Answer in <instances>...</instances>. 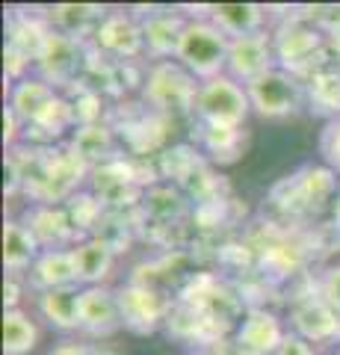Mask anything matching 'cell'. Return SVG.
Instances as JSON below:
<instances>
[{
  "label": "cell",
  "mask_w": 340,
  "mask_h": 355,
  "mask_svg": "<svg viewBox=\"0 0 340 355\" xmlns=\"http://www.w3.org/2000/svg\"><path fill=\"white\" fill-rule=\"evenodd\" d=\"M272 44H276L278 69L302 77V80H308L323 65L334 62L325 33L316 27L314 18H305V15L284 18L281 24L272 30Z\"/></svg>",
  "instance_id": "6da1fadb"
},
{
  "label": "cell",
  "mask_w": 340,
  "mask_h": 355,
  "mask_svg": "<svg viewBox=\"0 0 340 355\" xmlns=\"http://www.w3.org/2000/svg\"><path fill=\"white\" fill-rule=\"evenodd\" d=\"M228 48H231V39H228L211 18L207 15L193 18L190 15V24H186L184 36H181L178 57L175 60H178L199 83H204V80H213V77L225 74Z\"/></svg>",
  "instance_id": "7a4b0ae2"
},
{
  "label": "cell",
  "mask_w": 340,
  "mask_h": 355,
  "mask_svg": "<svg viewBox=\"0 0 340 355\" xmlns=\"http://www.w3.org/2000/svg\"><path fill=\"white\" fill-rule=\"evenodd\" d=\"M199 80L184 69L178 60L148 62L145 83H142V98L157 113H193L195 95H199Z\"/></svg>",
  "instance_id": "3957f363"
},
{
  "label": "cell",
  "mask_w": 340,
  "mask_h": 355,
  "mask_svg": "<svg viewBox=\"0 0 340 355\" xmlns=\"http://www.w3.org/2000/svg\"><path fill=\"white\" fill-rule=\"evenodd\" d=\"M195 125H211V128H243L246 119L251 116V101L243 83L234 77L219 74L213 80H204L195 95Z\"/></svg>",
  "instance_id": "277c9868"
},
{
  "label": "cell",
  "mask_w": 340,
  "mask_h": 355,
  "mask_svg": "<svg viewBox=\"0 0 340 355\" xmlns=\"http://www.w3.org/2000/svg\"><path fill=\"white\" fill-rule=\"evenodd\" d=\"M251 113H258L260 119H293L302 110H308V98H305V80L284 69H272L267 74H260L258 80H251L246 86Z\"/></svg>",
  "instance_id": "5b68a950"
},
{
  "label": "cell",
  "mask_w": 340,
  "mask_h": 355,
  "mask_svg": "<svg viewBox=\"0 0 340 355\" xmlns=\"http://www.w3.org/2000/svg\"><path fill=\"white\" fill-rule=\"evenodd\" d=\"M278 190H287V196L278 198V205L287 214H323L334 207V198L340 193V175L328 169L325 163L320 166H305L287 181L278 184Z\"/></svg>",
  "instance_id": "8992f818"
},
{
  "label": "cell",
  "mask_w": 340,
  "mask_h": 355,
  "mask_svg": "<svg viewBox=\"0 0 340 355\" xmlns=\"http://www.w3.org/2000/svg\"><path fill=\"white\" fill-rule=\"evenodd\" d=\"M86 60H89V44L51 30V36L42 44L36 62H33V74L51 83L57 92H62V89L80 83L86 65H89Z\"/></svg>",
  "instance_id": "52a82bcc"
},
{
  "label": "cell",
  "mask_w": 340,
  "mask_h": 355,
  "mask_svg": "<svg viewBox=\"0 0 340 355\" xmlns=\"http://www.w3.org/2000/svg\"><path fill=\"white\" fill-rule=\"evenodd\" d=\"M116 293H118V308H122V323L134 335H151V331H157L160 326L169 323V317L175 311L172 299L151 284L130 282V284L116 287Z\"/></svg>",
  "instance_id": "ba28073f"
},
{
  "label": "cell",
  "mask_w": 340,
  "mask_h": 355,
  "mask_svg": "<svg viewBox=\"0 0 340 355\" xmlns=\"http://www.w3.org/2000/svg\"><path fill=\"white\" fill-rule=\"evenodd\" d=\"M287 329L314 347H337L340 343V311L316 291L290 302Z\"/></svg>",
  "instance_id": "9c48e42d"
},
{
  "label": "cell",
  "mask_w": 340,
  "mask_h": 355,
  "mask_svg": "<svg viewBox=\"0 0 340 355\" xmlns=\"http://www.w3.org/2000/svg\"><path fill=\"white\" fill-rule=\"evenodd\" d=\"M101 57L113 62H136L145 57V36H142V21L130 12H118L113 9L104 24L98 27L95 39L89 42Z\"/></svg>",
  "instance_id": "30bf717a"
},
{
  "label": "cell",
  "mask_w": 340,
  "mask_h": 355,
  "mask_svg": "<svg viewBox=\"0 0 340 355\" xmlns=\"http://www.w3.org/2000/svg\"><path fill=\"white\" fill-rule=\"evenodd\" d=\"M78 317H80V335L86 338H113L122 331V308H118V293L109 284H95V287H80V302H78Z\"/></svg>",
  "instance_id": "8fae6325"
},
{
  "label": "cell",
  "mask_w": 340,
  "mask_h": 355,
  "mask_svg": "<svg viewBox=\"0 0 340 355\" xmlns=\"http://www.w3.org/2000/svg\"><path fill=\"white\" fill-rule=\"evenodd\" d=\"M276 65H278V60H276V44H272V30H263V33L243 36V39H231L225 74L234 77L237 83L249 86L251 80H258L260 74L272 71Z\"/></svg>",
  "instance_id": "7c38bea8"
},
{
  "label": "cell",
  "mask_w": 340,
  "mask_h": 355,
  "mask_svg": "<svg viewBox=\"0 0 340 355\" xmlns=\"http://www.w3.org/2000/svg\"><path fill=\"white\" fill-rule=\"evenodd\" d=\"M24 225L30 228V234L36 237V243L45 249H74L83 240L80 231L74 228L71 214L65 205H42L33 202L24 210Z\"/></svg>",
  "instance_id": "4fadbf2b"
},
{
  "label": "cell",
  "mask_w": 340,
  "mask_h": 355,
  "mask_svg": "<svg viewBox=\"0 0 340 355\" xmlns=\"http://www.w3.org/2000/svg\"><path fill=\"white\" fill-rule=\"evenodd\" d=\"M287 335H290V329L276 311L251 305L246 308L243 320L234 329V343L251 355H276Z\"/></svg>",
  "instance_id": "5bb4252c"
},
{
  "label": "cell",
  "mask_w": 340,
  "mask_h": 355,
  "mask_svg": "<svg viewBox=\"0 0 340 355\" xmlns=\"http://www.w3.org/2000/svg\"><path fill=\"white\" fill-rule=\"evenodd\" d=\"M186 24H190V15L178 12V9H151V12L142 18L145 53L151 57V62L178 57V44H181Z\"/></svg>",
  "instance_id": "9a60e30c"
},
{
  "label": "cell",
  "mask_w": 340,
  "mask_h": 355,
  "mask_svg": "<svg viewBox=\"0 0 340 355\" xmlns=\"http://www.w3.org/2000/svg\"><path fill=\"white\" fill-rule=\"evenodd\" d=\"M109 12H113V9L101 6V3H57V6H51L45 15H48L51 30L89 44Z\"/></svg>",
  "instance_id": "2e32d148"
},
{
  "label": "cell",
  "mask_w": 340,
  "mask_h": 355,
  "mask_svg": "<svg viewBox=\"0 0 340 355\" xmlns=\"http://www.w3.org/2000/svg\"><path fill=\"white\" fill-rule=\"evenodd\" d=\"M24 284L36 296L48 291H62V287H80L71 249H45L39 254V261L33 263V270L27 272Z\"/></svg>",
  "instance_id": "e0dca14e"
},
{
  "label": "cell",
  "mask_w": 340,
  "mask_h": 355,
  "mask_svg": "<svg viewBox=\"0 0 340 355\" xmlns=\"http://www.w3.org/2000/svg\"><path fill=\"white\" fill-rule=\"evenodd\" d=\"M74 266H78V284L80 287H95V284H109L116 270L118 252L101 237H83L78 246L71 249Z\"/></svg>",
  "instance_id": "ac0fdd59"
},
{
  "label": "cell",
  "mask_w": 340,
  "mask_h": 355,
  "mask_svg": "<svg viewBox=\"0 0 340 355\" xmlns=\"http://www.w3.org/2000/svg\"><path fill=\"white\" fill-rule=\"evenodd\" d=\"M204 15L228 39H243V36H255V33L269 30L267 6H260V3H213V6H207Z\"/></svg>",
  "instance_id": "d6986e66"
},
{
  "label": "cell",
  "mask_w": 340,
  "mask_h": 355,
  "mask_svg": "<svg viewBox=\"0 0 340 355\" xmlns=\"http://www.w3.org/2000/svg\"><path fill=\"white\" fill-rule=\"evenodd\" d=\"M78 302H80V287H62V291L39 293L36 296V311L53 331L71 338V335H80Z\"/></svg>",
  "instance_id": "ffe728a7"
},
{
  "label": "cell",
  "mask_w": 340,
  "mask_h": 355,
  "mask_svg": "<svg viewBox=\"0 0 340 355\" xmlns=\"http://www.w3.org/2000/svg\"><path fill=\"white\" fill-rule=\"evenodd\" d=\"M305 98H308V113L325 121L340 119V62L323 65L316 74L305 80Z\"/></svg>",
  "instance_id": "44dd1931"
},
{
  "label": "cell",
  "mask_w": 340,
  "mask_h": 355,
  "mask_svg": "<svg viewBox=\"0 0 340 355\" xmlns=\"http://www.w3.org/2000/svg\"><path fill=\"white\" fill-rule=\"evenodd\" d=\"M42 246L36 237L30 234V228L21 219H6L3 225V266L6 275L15 279H27V272L33 270V263L39 261Z\"/></svg>",
  "instance_id": "7402d4cb"
},
{
  "label": "cell",
  "mask_w": 340,
  "mask_h": 355,
  "mask_svg": "<svg viewBox=\"0 0 340 355\" xmlns=\"http://www.w3.org/2000/svg\"><path fill=\"white\" fill-rule=\"evenodd\" d=\"M57 98H60V92L51 83H45L36 74H30V77H24V80L9 86V104L6 107L15 110V116L30 128L33 121H36L53 101H57Z\"/></svg>",
  "instance_id": "603a6c76"
},
{
  "label": "cell",
  "mask_w": 340,
  "mask_h": 355,
  "mask_svg": "<svg viewBox=\"0 0 340 355\" xmlns=\"http://www.w3.org/2000/svg\"><path fill=\"white\" fill-rule=\"evenodd\" d=\"M69 148L78 154V157L89 166H104L109 163V154H113L116 148V133L109 125H104V121H95V125H80L74 128L71 139H69Z\"/></svg>",
  "instance_id": "cb8c5ba5"
},
{
  "label": "cell",
  "mask_w": 340,
  "mask_h": 355,
  "mask_svg": "<svg viewBox=\"0 0 340 355\" xmlns=\"http://www.w3.org/2000/svg\"><path fill=\"white\" fill-rule=\"evenodd\" d=\"M42 340L39 320L27 308L3 311V355H30Z\"/></svg>",
  "instance_id": "d4e9b609"
},
{
  "label": "cell",
  "mask_w": 340,
  "mask_h": 355,
  "mask_svg": "<svg viewBox=\"0 0 340 355\" xmlns=\"http://www.w3.org/2000/svg\"><path fill=\"white\" fill-rule=\"evenodd\" d=\"M195 128H199V146L211 160L234 163L243 154V128H211V125H195Z\"/></svg>",
  "instance_id": "484cf974"
},
{
  "label": "cell",
  "mask_w": 340,
  "mask_h": 355,
  "mask_svg": "<svg viewBox=\"0 0 340 355\" xmlns=\"http://www.w3.org/2000/svg\"><path fill=\"white\" fill-rule=\"evenodd\" d=\"M320 154H323V163L328 169H334L340 175V119L334 121H325L323 130H320Z\"/></svg>",
  "instance_id": "4316f807"
},
{
  "label": "cell",
  "mask_w": 340,
  "mask_h": 355,
  "mask_svg": "<svg viewBox=\"0 0 340 355\" xmlns=\"http://www.w3.org/2000/svg\"><path fill=\"white\" fill-rule=\"evenodd\" d=\"M320 293L340 311V263L328 266V270L323 272V279H320Z\"/></svg>",
  "instance_id": "83f0119b"
},
{
  "label": "cell",
  "mask_w": 340,
  "mask_h": 355,
  "mask_svg": "<svg viewBox=\"0 0 340 355\" xmlns=\"http://www.w3.org/2000/svg\"><path fill=\"white\" fill-rule=\"evenodd\" d=\"M276 355H323V352H320V347H314V343H308L305 338H299V335H293L290 331Z\"/></svg>",
  "instance_id": "f1b7e54d"
},
{
  "label": "cell",
  "mask_w": 340,
  "mask_h": 355,
  "mask_svg": "<svg viewBox=\"0 0 340 355\" xmlns=\"http://www.w3.org/2000/svg\"><path fill=\"white\" fill-rule=\"evenodd\" d=\"M48 355H95V349L83 338H62L60 343H53Z\"/></svg>",
  "instance_id": "f546056e"
},
{
  "label": "cell",
  "mask_w": 340,
  "mask_h": 355,
  "mask_svg": "<svg viewBox=\"0 0 340 355\" xmlns=\"http://www.w3.org/2000/svg\"><path fill=\"white\" fill-rule=\"evenodd\" d=\"M219 355H251V352H246L243 347H237V343L231 340V343H225V347L219 349Z\"/></svg>",
  "instance_id": "4dcf8cb0"
},
{
  "label": "cell",
  "mask_w": 340,
  "mask_h": 355,
  "mask_svg": "<svg viewBox=\"0 0 340 355\" xmlns=\"http://www.w3.org/2000/svg\"><path fill=\"white\" fill-rule=\"evenodd\" d=\"M332 219H334V228H337V234H340V193L334 198V207H332Z\"/></svg>",
  "instance_id": "1f68e13d"
},
{
  "label": "cell",
  "mask_w": 340,
  "mask_h": 355,
  "mask_svg": "<svg viewBox=\"0 0 340 355\" xmlns=\"http://www.w3.org/2000/svg\"><path fill=\"white\" fill-rule=\"evenodd\" d=\"M337 355H340V347H337Z\"/></svg>",
  "instance_id": "d6a6232c"
},
{
  "label": "cell",
  "mask_w": 340,
  "mask_h": 355,
  "mask_svg": "<svg viewBox=\"0 0 340 355\" xmlns=\"http://www.w3.org/2000/svg\"><path fill=\"white\" fill-rule=\"evenodd\" d=\"M337 62H340V60H337Z\"/></svg>",
  "instance_id": "836d02e7"
}]
</instances>
